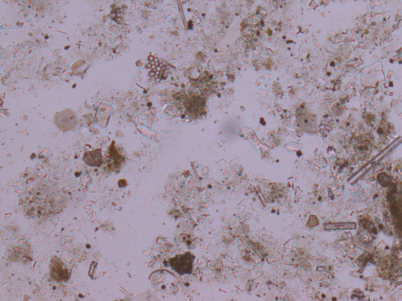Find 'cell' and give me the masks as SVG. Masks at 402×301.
<instances>
[{
  "label": "cell",
  "mask_w": 402,
  "mask_h": 301,
  "mask_svg": "<svg viewBox=\"0 0 402 301\" xmlns=\"http://www.w3.org/2000/svg\"><path fill=\"white\" fill-rule=\"evenodd\" d=\"M147 68L149 77L153 81H162L167 78L168 74L169 69L167 65L153 56H149Z\"/></svg>",
  "instance_id": "obj_2"
},
{
  "label": "cell",
  "mask_w": 402,
  "mask_h": 301,
  "mask_svg": "<svg viewBox=\"0 0 402 301\" xmlns=\"http://www.w3.org/2000/svg\"><path fill=\"white\" fill-rule=\"evenodd\" d=\"M77 118L74 111L72 110H65L55 114L54 123L61 131L67 132L72 131L76 126Z\"/></svg>",
  "instance_id": "obj_3"
},
{
  "label": "cell",
  "mask_w": 402,
  "mask_h": 301,
  "mask_svg": "<svg viewBox=\"0 0 402 301\" xmlns=\"http://www.w3.org/2000/svg\"><path fill=\"white\" fill-rule=\"evenodd\" d=\"M194 257L190 253L178 255L169 260L170 268L179 275H190L193 271Z\"/></svg>",
  "instance_id": "obj_1"
},
{
  "label": "cell",
  "mask_w": 402,
  "mask_h": 301,
  "mask_svg": "<svg viewBox=\"0 0 402 301\" xmlns=\"http://www.w3.org/2000/svg\"><path fill=\"white\" fill-rule=\"evenodd\" d=\"M379 180L381 185L384 186V187H386V186H389V185H390V178H389V176L385 174V173H382V174L379 175Z\"/></svg>",
  "instance_id": "obj_6"
},
{
  "label": "cell",
  "mask_w": 402,
  "mask_h": 301,
  "mask_svg": "<svg viewBox=\"0 0 402 301\" xmlns=\"http://www.w3.org/2000/svg\"><path fill=\"white\" fill-rule=\"evenodd\" d=\"M298 124L303 131L307 133H315L317 131V120L311 113L307 112L306 109L298 111Z\"/></svg>",
  "instance_id": "obj_4"
},
{
  "label": "cell",
  "mask_w": 402,
  "mask_h": 301,
  "mask_svg": "<svg viewBox=\"0 0 402 301\" xmlns=\"http://www.w3.org/2000/svg\"><path fill=\"white\" fill-rule=\"evenodd\" d=\"M84 161L90 166H101L102 163V156H101V150L97 149L91 152H85L84 155Z\"/></svg>",
  "instance_id": "obj_5"
}]
</instances>
